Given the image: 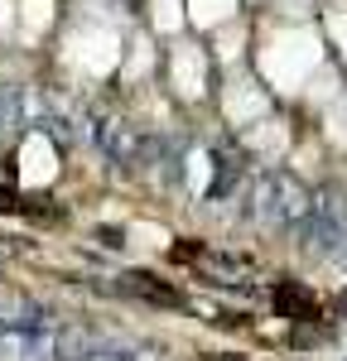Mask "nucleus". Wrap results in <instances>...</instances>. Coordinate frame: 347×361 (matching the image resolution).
<instances>
[{
  "label": "nucleus",
  "mask_w": 347,
  "mask_h": 361,
  "mask_svg": "<svg viewBox=\"0 0 347 361\" xmlns=\"http://www.w3.org/2000/svg\"><path fill=\"white\" fill-rule=\"evenodd\" d=\"M318 63H323V39L309 25L270 29V39L260 49V73H265V82H275L280 92H299Z\"/></svg>",
  "instance_id": "f257e3e1"
},
{
  "label": "nucleus",
  "mask_w": 347,
  "mask_h": 361,
  "mask_svg": "<svg viewBox=\"0 0 347 361\" xmlns=\"http://www.w3.org/2000/svg\"><path fill=\"white\" fill-rule=\"evenodd\" d=\"M63 54L73 68H83L87 78H106L116 63H121V29L116 25H102V20H87L68 34Z\"/></svg>",
  "instance_id": "f03ea898"
},
{
  "label": "nucleus",
  "mask_w": 347,
  "mask_h": 361,
  "mask_svg": "<svg viewBox=\"0 0 347 361\" xmlns=\"http://www.w3.org/2000/svg\"><path fill=\"white\" fill-rule=\"evenodd\" d=\"M58 178V154L44 135H29L25 149H20V183L25 188H44Z\"/></svg>",
  "instance_id": "7ed1b4c3"
},
{
  "label": "nucleus",
  "mask_w": 347,
  "mask_h": 361,
  "mask_svg": "<svg viewBox=\"0 0 347 361\" xmlns=\"http://www.w3.org/2000/svg\"><path fill=\"white\" fill-rule=\"evenodd\" d=\"M222 106H227V121L246 126V121H260L270 102H265V92H260L251 78H231V82H227V97H222Z\"/></svg>",
  "instance_id": "20e7f679"
},
{
  "label": "nucleus",
  "mask_w": 347,
  "mask_h": 361,
  "mask_svg": "<svg viewBox=\"0 0 347 361\" xmlns=\"http://www.w3.org/2000/svg\"><path fill=\"white\" fill-rule=\"evenodd\" d=\"M174 87L188 102H198L202 92H207V58L198 49H174Z\"/></svg>",
  "instance_id": "39448f33"
},
{
  "label": "nucleus",
  "mask_w": 347,
  "mask_h": 361,
  "mask_svg": "<svg viewBox=\"0 0 347 361\" xmlns=\"http://www.w3.org/2000/svg\"><path fill=\"white\" fill-rule=\"evenodd\" d=\"M246 140H251V149H256V154L275 159V154H285V149H289V126H285V121H260Z\"/></svg>",
  "instance_id": "423d86ee"
},
{
  "label": "nucleus",
  "mask_w": 347,
  "mask_h": 361,
  "mask_svg": "<svg viewBox=\"0 0 347 361\" xmlns=\"http://www.w3.org/2000/svg\"><path fill=\"white\" fill-rule=\"evenodd\" d=\"M20 20H25V39H39L54 25V0H20Z\"/></svg>",
  "instance_id": "0eeeda50"
},
{
  "label": "nucleus",
  "mask_w": 347,
  "mask_h": 361,
  "mask_svg": "<svg viewBox=\"0 0 347 361\" xmlns=\"http://www.w3.org/2000/svg\"><path fill=\"white\" fill-rule=\"evenodd\" d=\"M188 15H193L202 29H212V25H222V20L236 15V0H188Z\"/></svg>",
  "instance_id": "6e6552de"
},
{
  "label": "nucleus",
  "mask_w": 347,
  "mask_h": 361,
  "mask_svg": "<svg viewBox=\"0 0 347 361\" xmlns=\"http://www.w3.org/2000/svg\"><path fill=\"white\" fill-rule=\"evenodd\" d=\"M150 20H154L159 34L183 29V0H150Z\"/></svg>",
  "instance_id": "1a4fd4ad"
},
{
  "label": "nucleus",
  "mask_w": 347,
  "mask_h": 361,
  "mask_svg": "<svg viewBox=\"0 0 347 361\" xmlns=\"http://www.w3.org/2000/svg\"><path fill=\"white\" fill-rule=\"evenodd\" d=\"M130 241H135V246H145V250H159L164 246V241H169V231H164V226H130Z\"/></svg>",
  "instance_id": "9d476101"
},
{
  "label": "nucleus",
  "mask_w": 347,
  "mask_h": 361,
  "mask_svg": "<svg viewBox=\"0 0 347 361\" xmlns=\"http://www.w3.org/2000/svg\"><path fill=\"white\" fill-rule=\"evenodd\" d=\"M145 73H150V44L135 39V44H130V63H126V78L135 82V78H145Z\"/></svg>",
  "instance_id": "9b49d317"
},
{
  "label": "nucleus",
  "mask_w": 347,
  "mask_h": 361,
  "mask_svg": "<svg viewBox=\"0 0 347 361\" xmlns=\"http://www.w3.org/2000/svg\"><path fill=\"white\" fill-rule=\"evenodd\" d=\"M309 78H314V87H309V97H314V102H333V97H338V78H333V73H309Z\"/></svg>",
  "instance_id": "f8f14e48"
},
{
  "label": "nucleus",
  "mask_w": 347,
  "mask_h": 361,
  "mask_svg": "<svg viewBox=\"0 0 347 361\" xmlns=\"http://www.w3.org/2000/svg\"><path fill=\"white\" fill-rule=\"evenodd\" d=\"M212 159H207V154H188V183H193V193H202V188H207V178H212Z\"/></svg>",
  "instance_id": "ddd939ff"
},
{
  "label": "nucleus",
  "mask_w": 347,
  "mask_h": 361,
  "mask_svg": "<svg viewBox=\"0 0 347 361\" xmlns=\"http://www.w3.org/2000/svg\"><path fill=\"white\" fill-rule=\"evenodd\" d=\"M328 140H333V145H347V106L343 102L328 111Z\"/></svg>",
  "instance_id": "4468645a"
},
{
  "label": "nucleus",
  "mask_w": 347,
  "mask_h": 361,
  "mask_svg": "<svg viewBox=\"0 0 347 361\" xmlns=\"http://www.w3.org/2000/svg\"><path fill=\"white\" fill-rule=\"evenodd\" d=\"M241 44H246V34H241V25H236V29H222V39H217V54H222V58L231 63V58L241 54Z\"/></svg>",
  "instance_id": "2eb2a0df"
},
{
  "label": "nucleus",
  "mask_w": 347,
  "mask_h": 361,
  "mask_svg": "<svg viewBox=\"0 0 347 361\" xmlns=\"http://www.w3.org/2000/svg\"><path fill=\"white\" fill-rule=\"evenodd\" d=\"M328 29H333V34H338V44H343V58H347V15H343V10H338V15H333V25H328Z\"/></svg>",
  "instance_id": "dca6fc26"
},
{
  "label": "nucleus",
  "mask_w": 347,
  "mask_h": 361,
  "mask_svg": "<svg viewBox=\"0 0 347 361\" xmlns=\"http://www.w3.org/2000/svg\"><path fill=\"white\" fill-rule=\"evenodd\" d=\"M15 25V0H0V29Z\"/></svg>",
  "instance_id": "f3484780"
},
{
  "label": "nucleus",
  "mask_w": 347,
  "mask_h": 361,
  "mask_svg": "<svg viewBox=\"0 0 347 361\" xmlns=\"http://www.w3.org/2000/svg\"><path fill=\"white\" fill-rule=\"evenodd\" d=\"M285 5H304V0H285Z\"/></svg>",
  "instance_id": "a211bd4d"
},
{
  "label": "nucleus",
  "mask_w": 347,
  "mask_h": 361,
  "mask_svg": "<svg viewBox=\"0 0 347 361\" xmlns=\"http://www.w3.org/2000/svg\"><path fill=\"white\" fill-rule=\"evenodd\" d=\"M0 361H15V357H0Z\"/></svg>",
  "instance_id": "6ab92c4d"
}]
</instances>
